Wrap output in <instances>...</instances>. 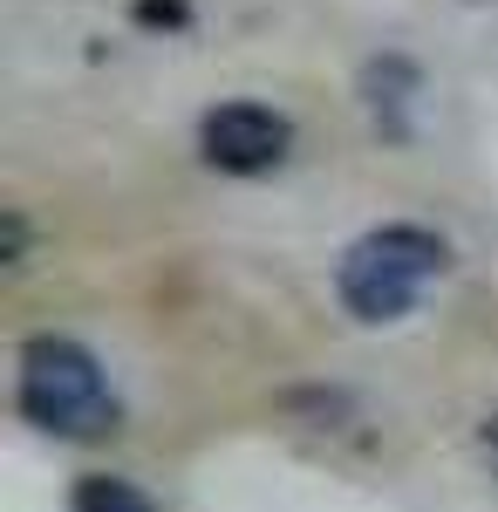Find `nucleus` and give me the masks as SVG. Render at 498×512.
Returning <instances> with one entry per match:
<instances>
[{
  "mask_svg": "<svg viewBox=\"0 0 498 512\" xmlns=\"http://www.w3.org/2000/svg\"><path fill=\"white\" fill-rule=\"evenodd\" d=\"M14 403L35 431L55 437H103L116 431V396L103 383V362L69 342V335H35L21 349V383H14Z\"/></svg>",
  "mask_w": 498,
  "mask_h": 512,
  "instance_id": "f257e3e1",
  "label": "nucleus"
},
{
  "mask_svg": "<svg viewBox=\"0 0 498 512\" xmlns=\"http://www.w3.org/2000/svg\"><path fill=\"white\" fill-rule=\"evenodd\" d=\"M69 506H76V512H157L151 492H137L130 478H110V472L82 478L76 492H69Z\"/></svg>",
  "mask_w": 498,
  "mask_h": 512,
  "instance_id": "20e7f679",
  "label": "nucleus"
},
{
  "mask_svg": "<svg viewBox=\"0 0 498 512\" xmlns=\"http://www.w3.org/2000/svg\"><path fill=\"white\" fill-rule=\"evenodd\" d=\"M144 14H151V21H185V7H178V0H144Z\"/></svg>",
  "mask_w": 498,
  "mask_h": 512,
  "instance_id": "39448f33",
  "label": "nucleus"
},
{
  "mask_svg": "<svg viewBox=\"0 0 498 512\" xmlns=\"http://www.w3.org/2000/svg\"><path fill=\"white\" fill-rule=\"evenodd\" d=\"M287 144H294V123L267 110V103H219L212 117L198 123V151L205 164H219L232 178H260L273 164L287 158Z\"/></svg>",
  "mask_w": 498,
  "mask_h": 512,
  "instance_id": "7ed1b4c3",
  "label": "nucleus"
},
{
  "mask_svg": "<svg viewBox=\"0 0 498 512\" xmlns=\"http://www.w3.org/2000/svg\"><path fill=\"white\" fill-rule=\"evenodd\" d=\"M444 267H451V246L430 226H383L348 246V260L335 267V294L355 321H396L417 308V294Z\"/></svg>",
  "mask_w": 498,
  "mask_h": 512,
  "instance_id": "f03ea898",
  "label": "nucleus"
},
{
  "mask_svg": "<svg viewBox=\"0 0 498 512\" xmlns=\"http://www.w3.org/2000/svg\"><path fill=\"white\" fill-rule=\"evenodd\" d=\"M492 444H498V424H492Z\"/></svg>",
  "mask_w": 498,
  "mask_h": 512,
  "instance_id": "423d86ee",
  "label": "nucleus"
}]
</instances>
